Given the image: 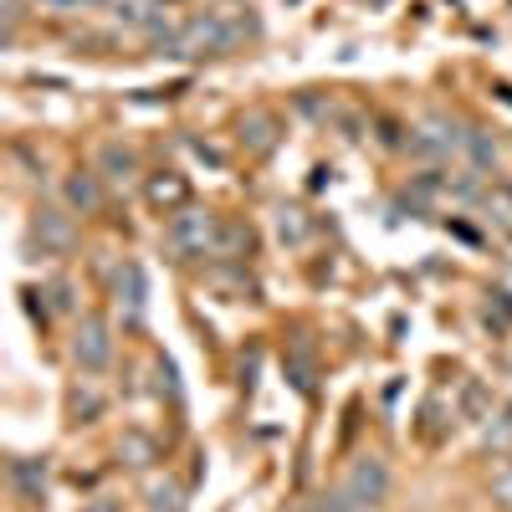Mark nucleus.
I'll use <instances>...</instances> for the list:
<instances>
[{
    "label": "nucleus",
    "mask_w": 512,
    "mask_h": 512,
    "mask_svg": "<svg viewBox=\"0 0 512 512\" xmlns=\"http://www.w3.org/2000/svg\"><path fill=\"white\" fill-rule=\"evenodd\" d=\"M492 497H497V502L512 512V466H502V472L492 477Z\"/></svg>",
    "instance_id": "obj_21"
},
{
    "label": "nucleus",
    "mask_w": 512,
    "mask_h": 512,
    "mask_svg": "<svg viewBox=\"0 0 512 512\" xmlns=\"http://www.w3.org/2000/svg\"><path fill=\"white\" fill-rule=\"evenodd\" d=\"M384 497H390V466L379 456H359L344 472V482L333 487V497H323V502H328V512H374Z\"/></svg>",
    "instance_id": "obj_2"
},
{
    "label": "nucleus",
    "mask_w": 512,
    "mask_h": 512,
    "mask_svg": "<svg viewBox=\"0 0 512 512\" xmlns=\"http://www.w3.org/2000/svg\"><path fill=\"white\" fill-rule=\"evenodd\" d=\"M31 241L41 246V256H67L77 246V226L67 210H36V221H31Z\"/></svg>",
    "instance_id": "obj_5"
},
{
    "label": "nucleus",
    "mask_w": 512,
    "mask_h": 512,
    "mask_svg": "<svg viewBox=\"0 0 512 512\" xmlns=\"http://www.w3.org/2000/svg\"><path fill=\"white\" fill-rule=\"evenodd\" d=\"M41 6H52V11H77L82 0H41Z\"/></svg>",
    "instance_id": "obj_25"
},
{
    "label": "nucleus",
    "mask_w": 512,
    "mask_h": 512,
    "mask_svg": "<svg viewBox=\"0 0 512 512\" xmlns=\"http://www.w3.org/2000/svg\"><path fill=\"white\" fill-rule=\"evenodd\" d=\"M415 154H425V159L466 154V128H456L451 118H425V123H420V134H415Z\"/></svg>",
    "instance_id": "obj_6"
},
{
    "label": "nucleus",
    "mask_w": 512,
    "mask_h": 512,
    "mask_svg": "<svg viewBox=\"0 0 512 512\" xmlns=\"http://www.w3.org/2000/svg\"><path fill=\"white\" fill-rule=\"evenodd\" d=\"M287 512H328V502L318 497V502H297V507H287Z\"/></svg>",
    "instance_id": "obj_24"
},
{
    "label": "nucleus",
    "mask_w": 512,
    "mask_h": 512,
    "mask_svg": "<svg viewBox=\"0 0 512 512\" xmlns=\"http://www.w3.org/2000/svg\"><path fill=\"white\" fill-rule=\"evenodd\" d=\"M0 11H6V36L21 26V0H0Z\"/></svg>",
    "instance_id": "obj_22"
},
{
    "label": "nucleus",
    "mask_w": 512,
    "mask_h": 512,
    "mask_svg": "<svg viewBox=\"0 0 512 512\" xmlns=\"http://www.w3.org/2000/svg\"><path fill=\"white\" fill-rule=\"evenodd\" d=\"M461 420H472V425H487L492 420V390L482 379H466L461 384Z\"/></svg>",
    "instance_id": "obj_12"
},
{
    "label": "nucleus",
    "mask_w": 512,
    "mask_h": 512,
    "mask_svg": "<svg viewBox=\"0 0 512 512\" xmlns=\"http://www.w3.org/2000/svg\"><path fill=\"white\" fill-rule=\"evenodd\" d=\"M241 36H256L251 16H226V11H200L185 16L180 26H164L154 36V52L169 62H200V57H226Z\"/></svg>",
    "instance_id": "obj_1"
},
{
    "label": "nucleus",
    "mask_w": 512,
    "mask_h": 512,
    "mask_svg": "<svg viewBox=\"0 0 512 512\" xmlns=\"http://www.w3.org/2000/svg\"><path fill=\"white\" fill-rule=\"evenodd\" d=\"M144 507H149V512H180V507H185V487H180L175 477H149Z\"/></svg>",
    "instance_id": "obj_11"
},
{
    "label": "nucleus",
    "mask_w": 512,
    "mask_h": 512,
    "mask_svg": "<svg viewBox=\"0 0 512 512\" xmlns=\"http://www.w3.org/2000/svg\"><path fill=\"white\" fill-rule=\"evenodd\" d=\"M272 231L282 246H303L313 236V221H308V210H297V205H277L272 210Z\"/></svg>",
    "instance_id": "obj_10"
},
{
    "label": "nucleus",
    "mask_w": 512,
    "mask_h": 512,
    "mask_svg": "<svg viewBox=\"0 0 512 512\" xmlns=\"http://www.w3.org/2000/svg\"><path fill=\"white\" fill-rule=\"evenodd\" d=\"M72 359H77V369H88V374H103L108 364H113V333H108V323L98 318V313H88L77 323V333H72Z\"/></svg>",
    "instance_id": "obj_4"
},
{
    "label": "nucleus",
    "mask_w": 512,
    "mask_h": 512,
    "mask_svg": "<svg viewBox=\"0 0 512 512\" xmlns=\"http://www.w3.org/2000/svg\"><path fill=\"white\" fill-rule=\"evenodd\" d=\"M67 205L72 210H98L103 205V190H98V175H67Z\"/></svg>",
    "instance_id": "obj_15"
},
{
    "label": "nucleus",
    "mask_w": 512,
    "mask_h": 512,
    "mask_svg": "<svg viewBox=\"0 0 512 512\" xmlns=\"http://www.w3.org/2000/svg\"><path fill=\"white\" fill-rule=\"evenodd\" d=\"M466 159H472V169H477V175L497 164V144L482 134V128H466Z\"/></svg>",
    "instance_id": "obj_18"
},
{
    "label": "nucleus",
    "mask_w": 512,
    "mask_h": 512,
    "mask_svg": "<svg viewBox=\"0 0 512 512\" xmlns=\"http://www.w3.org/2000/svg\"><path fill=\"white\" fill-rule=\"evenodd\" d=\"M487 318H497L502 328L512 323V297L507 292H487Z\"/></svg>",
    "instance_id": "obj_20"
},
{
    "label": "nucleus",
    "mask_w": 512,
    "mask_h": 512,
    "mask_svg": "<svg viewBox=\"0 0 512 512\" xmlns=\"http://www.w3.org/2000/svg\"><path fill=\"white\" fill-rule=\"evenodd\" d=\"M482 210H487V226L512 231V195H507V190H487V195H482Z\"/></svg>",
    "instance_id": "obj_19"
},
{
    "label": "nucleus",
    "mask_w": 512,
    "mask_h": 512,
    "mask_svg": "<svg viewBox=\"0 0 512 512\" xmlns=\"http://www.w3.org/2000/svg\"><path fill=\"white\" fill-rule=\"evenodd\" d=\"M11 482L31 502H41V492H47V461H11Z\"/></svg>",
    "instance_id": "obj_14"
},
{
    "label": "nucleus",
    "mask_w": 512,
    "mask_h": 512,
    "mask_svg": "<svg viewBox=\"0 0 512 512\" xmlns=\"http://www.w3.org/2000/svg\"><path fill=\"white\" fill-rule=\"evenodd\" d=\"M144 200L159 210V216H175V210L190 205V180L180 175V169H159V175L144 180Z\"/></svg>",
    "instance_id": "obj_7"
},
{
    "label": "nucleus",
    "mask_w": 512,
    "mask_h": 512,
    "mask_svg": "<svg viewBox=\"0 0 512 512\" xmlns=\"http://www.w3.org/2000/svg\"><path fill=\"white\" fill-rule=\"evenodd\" d=\"M169 251L180 256H221V241H226V221L216 210H200V205H185L169 216V231H164Z\"/></svg>",
    "instance_id": "obj_3"
},
{
    "label": "nucleus",
    "mask_w": 512,
    "mask_h": 512,
    "mask_svg": "<svg viewBox=\"0 0 512 512\" xmlns=\"http://www.w3.org/2000/svg\"><path fill=\"white\" fill-rule=\"evenodd\" d=\"M82 512H118V497H93V502H82Z\"/></svg>",
    "instance_id": "obj_23"
},
{
    "label": "nucleus",
    "mask_w": 512,
    "mask_h": 512,
    "mask_svg": "<svg viewBox=\"0 0 512 512\" xmlns=\"http://www.w3.org/2000/svg\"><path fill=\"white\" fill-rule=\"evenodd\" d=\"M277 134H282L277 113H267V108H246L241 113V149L246 154H272L277 149Z\"/></svg>",
    "instance_id": "obj_8"
},
{
    "label": "nucleus",
    "mask_w": 512,
    "mask_h": 512,
    "mask_svg": "<svg viewBox=\"0 0 512 512\" xmlns=\"http://www.w3.org/2000/svg\"><path fill=\"white\" fill-rule=\"evenodd\" d=\"M98 169H103L108 180H128L139 169V159H134V149H123V144H103L98 149Z\"/></svg>",
    "instance_id": "obj_16"
},
{
    "label": "nucleus",
    "mask_w": 512,
    "mask_h": 512,
    "mask_svg": "<svg viewBox=\"0 0 512 512\" xmlns=\"http://www.w3.org/2000/svg\"><path fill=\"white\" fill-rule=\"evenodd\" d=\"M118 303L134 313V318L144 313V272H139L134 262H123V267H118Z\"/></svg>",
    "instance_id": "obj_13"
},
{
    "label": "nucleus",
    "mask_w": 512,
    "mask_h": 512,
    "mask_svg": "<svg viewBox=\"0 0 512 512\" xmlns=\"http://www.w3.org/2000/svg\"><path fill=\"white\" fill-rule=\"evenodd\" d=\"M113 21L128 31H164V0H113Z\"/></svg>",
    "instance_id": "obj_9"
},
{
    "label": "nucleus",
    "mask_w": 512,
    "mask_h": 512,
    "mask_svg": "<svg viewBox=\"0 0 512 512\" xmlns=\"http://www.w3.org/2000/svg\"><path fill=\"white\" fill-rule=\"evenodd\" d=\"M482 436H487V451H497V456L512 451V405H497L492 410V420L482 425Z\"/></svg>",
    "instance_id": "obj_17"
}]
</instances>
